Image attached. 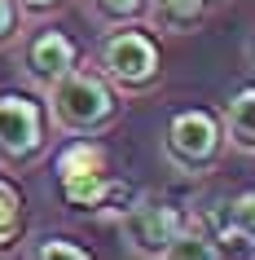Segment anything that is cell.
Segmentation results:
<instances>
[{"mask_svg":"<svg viewBox=\"0 0 255 260\" xmlns=\"http://www.w3.org/2000/svg\"><path fill=\"white\" fill-rule=\"evenodd\" d=\"M44 115L70 137H93L119 119V93L101 71L75 62L66 75H57L44 88Z\"/></svg>","mask_w":255,"mask_h":260,"instance_id":"cell-1","label":"cell"},{"mask_svg":"<svg viewBox=\"0 0 255 260\" xmlns=\"http://www.w3.org/2000/svg\"><path fill=\"white\" fill-rule=\"evenodd\" d=\"M14 31H18V5L14 0H0V44L9 40Z\"/></svg>","mask_w":255,"mask_h":260,"instance_id":"cell-15","label":"cell"},{"mask_svg":"<svg viewBox=\"0 0 255 260\" xmlns=\"http://www.w3.org/2000/svg\"><path fill=\"white\" fill-rule=\"evenodd\" d=\"M141 9H145L154 31H163V36H185V31H194L202 22L207 0H145Z\"/></svg>","mask_w":255,"mask_h":260,"instance_id":"cell-9","label":"cell"},{"mask_svg":"<svg viewBox=\"0 0 255 260\" xmlns=\"http://www.w3.org/2000/svg\"><path fill=\"white\" fill-rule=\"evenodd\" d=\"M220 128H225V146H233L242 154L255 150V88L251 84H242L238 93L229 97L225 115H220Z\"/></svg>","mask_w":255,"mask_h":260,"instance_id":"cell-8","label":"cell"},{"mask_svg":"<svg viewBox=\"0 0 255 260\" xmlns=\"http://www.w3.org/2000/svg\"><path fill=\"white\" fill-rule=\"evenodd\" d=\"M159 260H225V256H220V247H215L211 230L202 220H185Z\"/></svg>","mask_w":255,"mask_h":260,"instance_id":"cell-10","label":"cell"},{"mask_svg":"<svg viewBox=\"0 0 255 260\" xmlns=\"http://www.w3.org/2000/svg\"><path fill=\"white\" fill-rule=\"evenodd\" d=\"M97 71L115 84V93H145L163 75L159 44L145 31H128L119 22V31H106V40L97 44Z\"/></svg>","mask_w":255,"mask_h":260,"instance_id":"cell-4","label":"cell"},{"mask_svg":"<svg viewBox=\"0 0 255 260\" xmlns=\"http://www.w3.org/2000/svg\"><path fill=\"white\" fill-rule=\"evenodd\" d=\"M215 230H238V234H251L255 238V194L242 190L233 203H220V212L211 216Z\"/></svg>","mask_w":255,"mask_h":260,"instance_id":"cell-12","label":"cell"},{"mask_svg":"<svg viewBox=\"0 0 255 260\" xmlns=\"http://www.w3.org/2000/svg\"><path fill=\"white\" fill-rule=\"evenodd\" d=\"M31 260H93V256H88L80 243H66V238H44V243L31 251Z\"/></svg>","mask_w":255,"mask_h":260,"instance_id":"cell-14","label":"cell"},{"mask_svg":"<svg viewBox=\"0 0 255 260\" xmlns=\"http://www.w3.org/2000/svg\"><path fill=\"white\" fill-rule=\"evenodd\" d=\"M14 5L22 9V14H49V9H57L62 0H14Z\"/></svg>","mask_w":255,"mask_h":260,"instance_id":"cell-16","label":"cell"},{"mask_svg":"<svg viewBox=\"0 0 255 260\" xmlns=\"http://www.w3.org/2000/svg\"><path fill=\"white\" fill-rule=\"evenodd\" d=\"M44 133H49L44 102L27 93H0V164L27 168L31 159H40L49 141Z\"/></svg>","mask_w":255,"mask_h":260,"instance_id":"cell-5","label":"cell"},{"mask_svg":"<svg viewBox=\"0 0 255 260\" xmlns=\"http://www.w3.org/2000/svg\"><path fill=\"white\" fill-rule=\"evenodd\" d=\"M207 5H211V0H207Z\"/></svg>","mask_w":255,"mask_h":260,"instance_id":"cell-17","label":"cell"},{"mask_svg":"<svg viewBox=\"0 0 255 260\" xmlns=\"http://www.w3.org/2000/svg\"><path fill=\"white\" fill-rule=\"evenodd\" d=\"M141 5L145 0H88V9H93L97 22H106V27H119V22H132L141 14Z\"/></svg>","mask_w":255,"mask_h":260,"instance_id":"cell-13","label":"cell"},{"mask_svg":"<svg viewBox=\"0 0 255 260\" xmlns=\"http://www.w3.org/2000/svg\"><path fill=\"white\" fill-rule=\"evenodd\" d=\"M57 185H62V199L80 212H97L119 199V185L110 177V159L106 146H97L88 137H75L70 146L57 150Z\"/></svg>","mask_w":255,"mask_h":260,"instance_id":"cell-2","label":"cell"},{"mask_svg":"<svg viewBox=\"0 0 255 260\" xmlns=\"http://www.w3.org/2000/svg\"><path fill=\"white\" fill-rule=\"evenodd\" d=\"M80 62V49L66 31L57 27H31L22 36V71L35 88H49L57 75H66L70 67Z\"/></svg>","mask_w":255,"mask_h":260,"instance_id":"cell-7","label":"cell"},{"mask_svg":"<svg viewBox=\"0 0 255 260\" xmlns=\"http://www.w3.org/2000/svg\"><path fill=\"white\" fill-rule=\"evenodd\" d=\"M225 154V128H220V115L215 110H180L172 115L167 133H163V159L185 172V177H202L211 172Z\"/></svg>","mask_w":255,"mask_h":260,"instance_id":"cell-3","label":"cell"},{"mask_svg":"<svg viewBox=\"0 0 255 260\" xmlns=\"http://www.w3.org/2000/svg\"><path fill=\"white\" fill-rule=\"evenodd\" d=\"M22 234V194H18L14 181L0 177V251L18 243Z\"/></svg>","mask_w":255,"mask_h":260,"instance_id":"cell-11","label":"cell"},{"mask_svg":"<svg viewBox=\"0 0 255 260\" xmlns=\"http://www.w3.org/2000/svg\"><path fill=\"white\" fill-rule=\"evenodd\" d=\"M180 225H185V216L172 203L154 199V194H136L132 203H123V212H119V238L141 260H159Z\"/></svg>","mask_w":255,"mask_h":260,"instance_id":"cell-6","label":"cell"}]
</instances>
